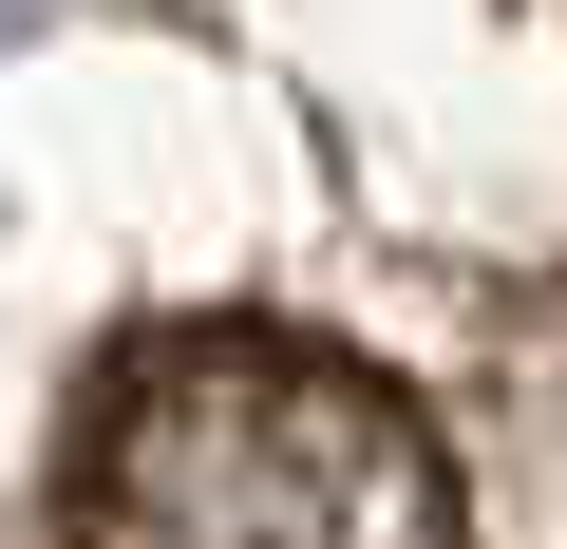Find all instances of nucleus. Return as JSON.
Listing matches in <instances>:
<instances>
[{
	"label": "nucleus",
	"instance_id": "1",
	"mask_svg": "<svg viewBox=\"0 0 567 549\" xmlns=\"http://www.w3.org/2000/svg\"><path fill=\"white\" fill-rule=\"evenodd\" d=\"M58 549H473L454 455L398 379L303 323H171L95 379Z\"/></svg>",
	"mask_w": 567,
	"mask_h": 549
}]
</instances>
